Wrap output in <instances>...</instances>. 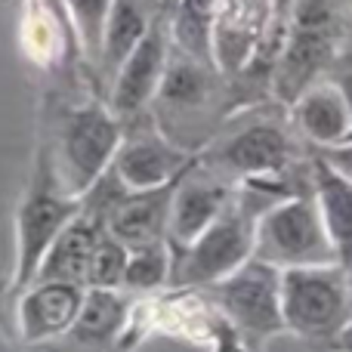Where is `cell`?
I'll return each mask as SVG.
<instances>
[{
    "label": "cell",
    "mask_w": 352,
    "mask_h": 352,
    "mask_svg": "<svg viewBox=\"0 0 352 352\" xmlns=\"http://www.w3.org/2000/svg\"><path fill=\"white\" fill-rule=\"evenodd\" d=\"M84 210V198L62 192L53 173V161L41 158L25 195L16 207V256H12V291L22 294L37 281L59 232Z\"/></svg>",
    "instance_id": "obj_1"
},
{
    "label": "cell",
    "mask_w": 352,
    "mask_h": 352,
    "mask_svg": "<svg viewBox=\"0 0 352 352\" xmlns=\"http://www.w3.org/2000/svg\"><path fill=\"white\" fill-rule=\"evenodd\" d=\"M254 256L275 269L343 263L322 219L316 195H287L260 210L254 232Z\"/></svg>",
    "instance_id": "obj_2"
},
{
    "label": "cell",
    "mask_w": 352,
    "mask_h": 352,
    "mask_svg": "<svg viewBox=\"0 0 352 352\" xmlns=\"http://www.w3.org/2000/svg\"><path fill=\"white\" fill-rule=\"evenodd\" d=\"M285 328L306 340H331L352 318V275L343 263L281 269Z\"/></svg>",
    "instance_id": "obj_3"
},
{
    "label": "cell",
    "mask_w": 352,
    "mask_h": 352,
    "mask_svg": "<svg viewBox=\"0 0 352 352\" xmlns=\"http://www.w3.org/2000/svg\"><path fill=\"white\" fill-rule=\"evenodd\" d=\"M124 146V121L109 105H78L65 115L59 130L53 173L62 192L84 198L105 173L111 170Z\"/></svg>",
    "instance_id": "obj_4"
},
{
    "label": "cell",
    "mask_w": 352,
    "mask_h": 352,
    "mask_svg": "<svg viewBox=\"0 0 352 352\" xmlns=\"http://www.w3.org/2000/svg\"><path fill=\"white\" fill-rule=\"evenodd\" d=\"M256 217L250 207L232 198V204L195 238L192 244L173 250V269L170 278L176 285H217V281L229 278L235 269L254 256V232Z\"/></svg>",
    "instance_id": "obj_5"
},
{
    "label": "cell",
    "mask_w": 352,
    "mask_h": 352,
    "mask_svg": "<svg viewBox=\"0 0 352 352\" xmlns=\"http://www.w3.org/2000/svg\"><path fill=\"white\" fill-rule=\"evenodd\" d=\"M210 291L226 324L241 340L263 343L287 331L281 312V269L250 256L229 278L210 285Z\"/></svg>",
    "instance_id": "obj_6"
},
{
    "label": "cell",
    "mask_w": 352,
    "mask_h": 352,
    "mask_svg": "<svg viewBox=\"0 0 352 352\" xmlns=\"http://www.w3.org/2000/svg\"><path fill=\"white\" fill-rule=\"evenodd\" d=\"M331 53H334L331 6L324 0H297L285 47L269 72L275 96L285 105H294L300 93H306L318 80V72L328 65Z\"/></svg>",
    "instance_id": "obj_7"
},
{
    "label": "cell",
    "mask_w": 352,
    "mask_h": 352,
    "mask_svg": "<svg viewBox=\"0 0 352 352\" xmlns=\"http://www.w3.org/2000/svg\"><path fill=\"white\" fill-rule=\"evenodd\" d=\"M275 0H223L210 31V62L219 74H241L254 65L269 28Z\"/></svg>",
    "instance_id": "obj_8"
},
{
    "label": "cell",
    "mask_w": 352,
    "mask_h": 352,
    "mask_svg": "<svg viewBox=\"0 0 352 352\" xmlns=\"http://www.w3.org/2000/svg\"><path fill=\"white\" fill-rule=\"evenodd\" d=\"M167 62H170V34H167L164 22L155 19L152 28L140 41V47L124 59L118 74L111 78L109 93V109L115 111L121 121L136 118L155 102L158 87L164 80Z\"/></svg>",
    "instance_id": "obj_9"
},
{
    "label": "cell",
    "mask_w": 352,
    "mask_h": 352,
    "mask_svg": "<svg viewBox=\"0 0 352 352\" xmlns=\"http://www.w3.org/2000/svg\"><path fill=\"white\" fill-rule=\"evenodd\" d=\"M192 164L195 155L170 142L158 130L152 136L124 140L121 152L111 164V176L121 182L124 192H148V188H161L179 179Z\"/></svg>",
    "instance_id": "obj_10"
},
{
    "label": "cell",
    "mask_w": 352,
    "mask_h": 352,
    "mask_svg": "<svg viewBox=\"0 0 352 352\" xmlns=\"http://www.w3.org/2000/svg\"><path fill=\"white\" fill-rule=\"evenodd\" d=\"M291 158V142L287 133L275 124H248L244 130L232 133L219 142L213 164L226 173H235L241 179H272L285 170Z\"/></svg>",
    "instance_id": "obj_11"
},
{
    "label": "cell",
    "mask_w": 352,
    "mask_h": 352,
    "mask_svg": "<svg viewBox=\"0 0 352 352\" xmlns=\"http://www.w3.org/2000/svg\"><path fill=\"white\" fill-rule=\"evenodd\" d=\"M195 167H198V161L176 182V192H173L170 219H167V244L173 250L192 244L232 204V188L223 179L198 176Z\"/></svg>",
    "instance_id": "obj_12"
},
{
    "label": "cell",
    "mask_w": 352,
    "mask_h": 352,
    "mask_svg": "<svg viewBox=\"0 0 352 352\" xmlns=\"http://www.w3.org/2000/svg\"><path fill=\"white\" fill-rule=\"evenodd\" d=\"M179 179L167 182V186H161V188H148V192H121L109 204V210L102 213L105 229H109L118 241L127 244L130 250L142 248V244L167 241V219H170L173 192H176V182Z\"/></svg>",
    "instance_id": "obj_13"
},
{
    "label": "cell",
    "mask_w": 352,
    "mask_h": 352,
    "mask_svg": "<svg viewBox=\"0 0 352 352\" xmlns=\"http://www.w3.org/2000/svg\"><path fill=\"white\" fill-rule=\"evenodd\" d=\"M87 287L68 281H34L22 291L19 300V334L28 343L53 340V337L74 331L80 316Z\"/></svg>",
    "instance_id": "obj_14"
},
{
    "label": "cell",
    "mask_w": 352,
    "mask_h": 352,
    "mask_svg": "<svg viewBox=\"0 0 352 352\" xmlns=\"http://www.w3.org/2000/svg\"><path fill=\"white\" fill-rule=\"evenodd\" d=\"M102 229H105V217L84 204V210H80L53 241L41 272H37V281H68V285L87 287L93 250H96V241H99V235H102Z\"/></svg>",
    "instance_id": "obj_15"
},
{
    "label": "cell",
    "mask_w": 352,
    "mask_h": 352,
    "mask_svg": "<svg viewBox=\"0 0 352 352\" xmlns=\"http://www.w3.org/2000/svg\"><path fill=\"white\" fill-rule=\"evenodd\" d=\"M291 115L297 121L300 133L309 142H316L318 148L340 146L346 140L352 127V102L349 96L337 84H312L306 93H300V99L291 105Z\"/></svg>",
    "instance_id": "obj_16"
},
{
    "label": "cell",
    "mask_w": 352,
    "mask_h": 352,
    "mask_svg": "<svg viewBox=\"0 0 352 352\" xmlns=\"http://www.w3.org/2000/svg\"><path fill=\"white\" fill-rule=\"evenodd\" d=\"M210 62L195 59L188 53H170L167 62L164 80L158 87V96H155V111L158 118L170 115V118H188L195 111H204L210 102L213 93V80H210ZM217 72V68H213Z\"/></svg>",
    "instance_id": "obj_17"
},
{
    "label": "cell",
    "mask_w": 352,
    "mask_h": 352,
    "mask_svg": "<svg viewBox=\"0 0 352 352\" xmlns=\"http://www.w3.org/2000/svg\"><path fill=\"white\" fill-rule=\"evenodd\" d=\"M155 19L148 16L146 0H115L109 12V22H105L102 31V47H99V65H102V74L111 78L118 74V68L124 65L130 53L140 47V41L146 37V31L152 28Z\"/></svg>",
    "instance_id": "obj_18"
},
{
    "label": "cell",
    "mask_w": 352,
    "mask_h": 352,
    "mask_svg": "<svg viewBox=\"0 0 352 352\" xmlns=\"http://www.w3.org/2000/svg\"><path fill=\"white\" fill-rule=\"evenodd\" d=\"M312 176H316L312 195H316L322 219L328 226L331 238H334L337 250H340V260H343V254L352 250V179L337 173L322 155L312 164Z\"/></svg>",
    "instance_id": "obj_19"
},
{
    "label": "cell",
    "mask_w": 352,
    "mask_h": 352,
    "mask_svg": "<svg viewBox=\"0 0 352 352\" xmlns=\"http://www.w3.org/2000/svg\"><path fill=\"white\" fill-rule=\"evenodd\" d=\"M223 0H176L170 37L176 50L210 62V31ZM213 65V62H210Z\"/></svg>",
    "instance_id": "obj_20"
},
{
    "label": "cell",
    "mask_w": 352,
    "mask_h": 352,
    "mask_svg": "<svg viewBox=\"0 0 352 352\" xmlns=\"http://www.w3.org/2000/svg\"><path fill=\"white\" fill-rule=\"evenodd\" d=\"M124 312H127V306H124L121 291L87 287L80 316H78V322H74V334H78L80 340H109L124 324Z\"/></svg>",
    "instance_id": "obj_21"
},
{
    "label": "cell",
    "mask_w": 352,
    "mask_h": 352,
    "mask_svg": "<svg viewBox=\"0 0 352 352\" xmlns=\"http://www.w3.org/2000/svg\"><path fill=\"white\" fill-rule=\"evenodd\" d=\"M170 269H173V250L167 241L133 248L127 260V272H124V287H130V291H155L164 281H170Z\"/></svg>",
    "instance_id": "obj_22"
},
{
    "label": "cell",
    "mask_w": 352,
    "mask_h": 352,
    "mask_svg": "<svg viewBox=\"0 0 352 352\" xmlns=\"http://www.w3.org/2000/svg\"><path fill=\"white\" fill-rule=\"evenodd\" d=\"M72 22L74 41H78L80 53L90 62L99 59V47H102V31L109 22V12L115 0H62Z\"/></svg>",
    "instance_id": "obj_23"
},
{
    "label": "cell",
    "mask_w": 352,
    "mask_h": 352,
    "mask_svg": "<svg viewBox=\"0 0 352 352\" xmlns=\"http://www.w3.org/2000/svg\"><path fill=\"white\" fill-rule=\"evenodd\" d=\"M127 260H130V248L124 241H118L109 229H102L93 250V263H90V278L87 287H109V291H121L124 287V272H127Z\"/></svg>",
    "instance_id": "obj_24"
},
{
    "label": "cell",
    "mask_w": 352,
    "mask_h": 352,
    "mask_svg": "<svg viewBox=\"0 0 352 352\" xmlns=\"http://www.w3.org/2000/svg\"><path fill=\"white\" fill-rule=\"evenodd\" d=\"M322 158L328 161L337 173H343L346 179H352V142H340V146L322 148Z\"/></svg>",
    "instance_id": "obj_25"
},
{
    "label": "cell",
    "mask_w": 352,
    "mask_h": 352,
    "mask_svg": "<svg viewBox=\"0 0 352 352\" xmlns=\"http://www.w3.org/2000/svg\"><path fill=\"white\" fill-rule=\"evenodd\" d=\"M217 352H254V349H250L248 340H241V337H238L229 324H223V334H219Z\"/></svg>",
    "instance_id": "obj_26"
},
{
    "label": "cell",
    "mask_w": 352,
    "mask_h": 352,
    "mask_svg": "<svg viewBox=\"0 0 352 352\" xmlns=\"http://www.w3.org/2000/svg\"><path fill=\"white\" fill-rule=\"evenodd\" d=\"M334 346L340 349V352H352V318H349V324H346V328L340 331V337H337V340H334Z\"/></svg>",
    "instance_id": "obj_27"
},
{
    "label": "cell",
    "mask_w": 352,
    "mask_h": 352,
    "mask_svg": "<svg viewBox=\"0 0 352 352\" xmlns=\"http://www.w3.org/2000/svg\"><path fill=\"white\" fill-rule=\"evenodd\" d=\"M343 266H346L349 275H352V250H346V254H343Z\"/></svg>",
    "instance_id": "obj_28"
},
{
    "label": "cell",
    "mask_w": 352,
    "mask_h": 352,
    "mask_svg": "<svg viewBox=\"0 0 352 352\" xmlns=\"http://www.w3.org/2000/svg\"><path fill=\"white\" fill-rule=\"evenodd\" d=\"M343 142H352V127H349V133H346V140H343Z\"/></svg>",
    "instance_id": "obj_29"
}]
</instances>
